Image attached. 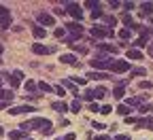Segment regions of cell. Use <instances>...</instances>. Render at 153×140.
Listing matches in <instances>:
<instances>
[{
  "mask_svg": "<svg viewBox=\"0 0 153 140\" xmlns=\"http://www.w3.org/2000/svg\"><path fill=\"white\" fill-rule=\"evenodd\" d=\"M51 108H53V110H60V113H66L70 106H66L64 102H53V104H51Z\"/></svg>",
  "mask_w": 153,
  "mask_h": 140,
  "instance_id": "603a6c76",
  "label": "cell"
},
{
  "mask_svg": "<svg viewBox=\"0 0 153 140\" xmlns=\"http://www.w3.org/2000/svg\"><path fill=\"white\" fill-rule=\"evenodd\" d=\"M128 59H143V51H138L136 47L128 49Z\"/></svg>",
  "mask_w": 153,
  "mask_h": 140,
  "instance_id": "e0dca14e",
  "label": "cell"
},
{
  "mask_svg": "<svg viewBox=\"0 0 153 140\" xmlns=\"http://www.w3.org/2000/svg\"><path fill=\"white\" fill-rule=\"evenodd\" d=\"M32 34H34L36 38H45V36H47V30H45L43 26H34V28H32Z\"/></svg>",
  "mask_w": 153,
  "mask_h": 140,
  "instance_id": "ffe728a7",
  "label": "cell"
},
{
  "mask_svg": "<svg viewBox=\"0 0 153 140\" xmlns=\"http://www.w3.org/2000/svg\"><path fill=\"white\" fill-rule=\"evenodd\" d=\"M96 140H111L108 136H96Z\"/></svg>",
  "mask_w": 153,
  "mask_h": 140,
  "instance_id": "681fc988",
  "label": "cell"
},
{
  "mask_svg": "<svg viewBox=\"0 0 153 140\" xmlns=\"http://www.w3.org/2000/svg\"><path fill=\"white\" fill-rule=\"evenodd\" d=\"M151 26H153V17H151Z\"/></svg>",
  "mask_w": 153,
  "mask_h": 140,
  "instance_id": "9f6ffc18",
  "label": "cell"
},
{
  "mask_svg": "<svg viewBox=\"0 0 153 140\" xmlns=\"http://www.w3.org/2000/svg\"><path fill=\"white\" fill-rule=\"evenodd\" d=\"M147 41H149V34H145V36L136 38V43H134V45H136V47H145V45H147Z\"/></svg>",
  "mask_w": 153,
  "mask_h": 140,
  "instance_id": "f1b7e54d",
  "label": "cell"
},
{
  "mask_svg": "<svg viewBox=\"0 0 153 140\" xmlns=\"http://www.w3.org/2000/svg\"><path fill=\"white\" fill-rule=\"evenodd\" d=\"M26 140H32V138H26Z\"/></svg>",
  "mask_w": 153,
  "mask_h": 140,
  "instance_id": "680465c9",
  "label": "cell"
},
{
  "mask_svg": "<svg viewBox=\"0 0 153 140\" xmlns=\"http://www.w3.org/2000/svg\"><path fill=\"white\" fill-rule=\"evenodd\" d=\"M96 47H98L100 51H106V53H111V55H115V53H117L119 49L117 47H115V45H106V43H98V45H96Z\"/></svg>",
  "mask_w": 153,
  "mask_h": 140,
  "instance_id": "2e32d148",
  "label": "cell"
},
{
  "mask_svg": "<svg viewBox=\"0 0 153 140\" xmlns=\"http://www.w3.org/2000/svg\"><path fill=\"white\" fill-rule=\"evenodd\" d=\"M2 108H9V104L7 102H0V110H2Z\"/></svg>",
  "mask_w": 153,
  "mask_h": 140,
  "instance_id": "f907efd6",
  "label": "cell"
},
{
  "mask_svg": "<svg viewBox=\"0 0 153 140\" xmlns=\"http://www.w3.org/2000/svg\"><path fill=\"white\" fill-rule=\"evenodd\" d=\"M60 62H62V64H68V66H76V68H79V62H76V57H74L72 53H64V55H60Z\"/></svg>",
  "mask_w": 153,
  "mask_h": 140,
  "instance_id": "9c48e42d",
  "label": "cell"
},
{
  "mask_svg": "<svg viewBox=\"0 0 153 140\" xmlns=\"http://www.w3.org/2000/svg\"><path fill=\"white\" fill-rule=\"evenodd\" d=\"M145 98H147V96H134V98H130V100H128V106H130V108H132V106H138V108H140L143 102H145Z\"/></svg>",
  "mask_w": 153,
  "mask_h": 140,
  "instance_id": "5bb4252c",
  "label": "cell"
},
{
  "mask_svg": "<svg viewBox=\"0 0 153 140\" xmlns=\"http://www.w3.org/2000/svg\"><path fill=\"white\" fill-rule=\"evenodd\" d=\"M0 64H2V59H0Z\"/></svg>",
  "mask_w": 153,
  "mask_h": 140,
  "instance_id": "91938a15",
  "label": "cell"
},
{
  "mask_svg": "<svg viewBox=\"0 0 153 140\" xmlns=\"http://www.w3.org/2000/svg\"><path fill=\"white\" fill-rule=\"evenodd\" d=\"M2 51H4V47H2V45H0V55H2Z\"/></svg>",
  "mask_w": 153,
  "mask_h": 140,
  "instance_id": "f5cc1de1",
  "label": "cell"
},
{
  "mask_svg": "<svg viewBox=\"0 0 153 140\" xmlns=\"http://www.w3.org/2000/svg\"><path fill=\"white\" fill-rule=\"evenodd\" d=\"M55 140H64V138H55Z\"/></svg>",
  "mask_w": 153,
  "mask_h": 140,
  "instance_id": "6f0895ef",
  "label": "cell"
},
{
  "mask_svg": "<svg viewBox=\"0 0 153 140\" xmlns=\"http://www.w3.org/2000/svg\"><path fill=\"white\" fill-rule=\"evenodd\" d=\"M62 85H64V87H68V89H72V93H74V96H79V91H76V85H74L72 79H62Z\"/></svg>",
  "mask_w": 153,
  "mask_h": 140,
  "instance_id": "d6986e66",
  "label": "cell"
},
{
  "mask_svg": "<svg viewBox=\"0 0 153 140\" xmlns=\"http://www.w3.org/2000/svg\"><path fill=\"white\" fill-rule=\"evenodd\" d=\"M128 70H130L128 59H115L113 66H111V72H115V74H121V72H128Z\"/></svg>",
  "mask_w": 153,
  "mask_h": 140,
  "instance_id": "5b68a950",
  "label": "cell"
},
{
  "mask_svg": "<svg viewBox=\"0 0 153 140\" xmlns=\"http://www.w3.org/2000/svg\"><path fill=\"white\" fill-rule=\"evenodd\" d=\"M7 15H11V13H9V9L0 4V19H2V17H7Z\"/></svg>",
  "mask_w": 153,
  "mask_h": 140,
  "instance_id": "ab89813d",
  "label": "cell"
},
{
  "mask_svg": "<svg viewBox=\"0 0 153 140\" xmlns=\"http://www.w3.org/2000/svg\"><path fill=\"white\" fill-rule=\"evenodd\" d=\"M72 81H74V85H85V83H87V79H85V76H74Z\"/></svg>",
  "mask_w": 153,
  "mask_h": 140,
  "instance_id": "d6a6232c",
  "label": "cell"
},
{
  "mask_svg": "<svg viewBox=\"0 0 153 140\" xmlns=\"http://www.w3.org/2000/svg\"><path fill=\"white\" fill-rule=\"evenodd\" d=\"M38 89H41V91H51V87H49L47 83H43V81L38 83Z\"/></svg>",
  "mask_w": 153,
  "mask_h": 140,
  "instance_id": "60d3db41",
  "label": "cell"
},
{
  "mask_svg": "<svg viewBox=\"0 0 153 140\" xmlns=\"http://www.w3.org/2000/svg\"><path fill=\"white\" fill-rule=\"evenodd\" d=\"M2 134H4V130H2V127H0V136H2Z\"/></svg>",
  "mask_w": 153,
  "mask_h": 140,
  "instance_id": "db71d44e",
  "label": "cell"
},
{
  "mask_svg": "<svg viewBox=\"0 0 153 140\" xmlns=\"http://www.w3.org/2000/svg\"><path fill=\"white\" fill-rule=\"evenodd\" d=\"M55 36L62 38V36H64V28H57V30H55Z\"/></svg>",
  "mask_w": 153,
  "mask_h": 140,
  "instance_id": "bcb514c9",
  "label": "cell"
},
{
  "mask_svg": "<svg viewBox=\"0 0 153 140\" xmlns=\"http://www.w3.org/2000/svg\"><path fill=\"white\" fill-rule=\"evenodd\" d=\"M2 79H11L9 72H0V85H2Z\"/></svg>",
  "mask_w": 153,
  "mask_h": 140,
  "instance_id": "f6af8a7d",
  "label": "cell"
},
{
  "mask_svg": "<svg viewBox=\"0 0 153 140\" xmlns=\"http://www.w3.org/2000/svg\"><path fill=\"white\" fill-rule=\"evenodd\" d=\"M83 98H85V100H89V102H94V100H96V96H94V89H85Z\"/></svg>",
  "mask_w": 153,
  "mask_h": 140,
  "instance_id": "4dcf8cb0",
  "label": "cell"
},
{
  "mask_svg": "<svg viewBox=\"0 0 153 140\" xmlns=\"http://www.w3.org/2000/svg\"><path fill=\"white\" fill-rule=\"evenodd\" d=\"M13 24V19H11V15H7V17H2L0 19V28H9Z\"/></svg>",
  "mask_w": 153,
  "mask_h": 140,
  "instance_id": "83f0119b",
  "label": "cell"
},
{
  "mask_svg": "<svg viewBox=\"0 0 153 140\" xmlns=\"http://www.w3.org/2000/svg\"><path fill=\"white\" fill-rule=\"evenodd\" d=\"M140 15H143V17H145V15H147V17H153V2H143V4H140Z\"/></svg>",
  "mask_w": 153,
  "mask_h": 140,
  "instance_id": "4fadbf2b",
  "label": "cell"
},
{
  "mask_svg": "<svg viewBox=\"0 0 153 140\" xmlns=\"http://www.w3.org/2000/svg\"><path fill=\"white\" fill-rule=\"evenodd\" d=\"M100 17H104V13H102L100 7H96V9L91 11V21H94V19H100Z\"/></svg>",
  "mask_w": 153,
  "mask_h": 140,
  "instance_id": "484cf974",
  "label": "cell"
},
{
  "mask_svg": "<svg viewBox=\"0 0 153 140\" xmlns=\"http://www.w3.org/2000/svg\"><path fill=\"white\" fill-rule=\"evenodd\" d=\"M147 51H149V55L153 57V45H149V49H147Z\"/></svg>",
  "mask_w": 153,
  "mask_h": 140,
  "instance_id": "816d5d0a",
  "label": "cell"
},
{
  "mask_svg": "<svg viewBox=\"0 0 153 140\" xmlns=\"http://www.w3.org/2000/svg\"><path fill=\"white\" fill-rule=\"evenodd\" d=\"M117 113L123 115V117H128V113H132V108H130L128 104H119V106H117Z\"/></svg>",
  "mask_w": 153,
  "mask_h": 140,
  "instance_id": "d4e9b609",
  "label": "cell"
},
{
  "mask_svg": "<svg viewBox=\"0 0 153 140\" xmlns=\"http://www.w3.org/2000/svg\"><path fill=\"white\" fill-rule=\"evenodd\" d=\"M94 96H96V100H102V98H106V87H96L94 89Z\"/></svg>",
  "mask_w": 153,
  "mask_h": 140,
  "instance_id": "7402d4cb",
  "label": "cell"
},
{
  "mask_svg": "<svg viewBox=\"0 0 153 140\" xmlns=\"http://www.w3.org/2000/svg\"><path fill=\"white\" fill-rule=\"evenodd\" d=\"M32 51L36 55H49L53 53V47H45V45H32Z\"/></svg>",
  "mask_w": 153,
  "mask_h": 140,
  "instance_id": "8fae6325",
  "label": "cell"
},
{
  "mask_svg": "<svg viewBox=\"0 0 153 140\" xmlns=\"http://www.w3.org/2000/svg\"><path fill=\"white\" fill-rule=\"evenodd\" d=\"M123 9H126V11H130V9H134V2H123Z\"/></svg>",
  "mask_w": 153,
  "mask_h": 140,
  "instance_id": "7dc6e473",
  "label": "cell"
},
{
  "mask_svg": "<svg viewBox=\"0 0 153 140\" xmlns=\"http://www.w3.org/2000/svg\"><path fill=\"white\" fill-rule=\"evenodd\" d=\"M26 140L28 138V134L24 132V130H13V132H9V140Z\"/></svg>",
  "mask_w": 153,
  "mask_h": 140,
  "instance_id": "9a60e30c",
  "label": "cell"
},
{
  "mask_svg": "<svg viewBox=\"0 0 153 140\" xmlns=\"http://www.w3.org/2000/svg\"><path fill=\"white\" fill-rule=\"evenodd\" d=\"M13 98H15L13 89H0V102H7V104H11V102H13Z\"/></svg>",
  "mask_w": 153,
  "mask_h": 140,
  "instance_id": "30bf717a",
  "label": "cell"
},
{
  "mask_svg": "<svg viewBox=\"0 0 153 140\" xmlns=\"http://www.w3.org/2000/svg\"><path fill=\"white\" fill-rule=\"evenodd\" d=\"M140 89H151V83L149 81H140Z\"/></svg>",
  "mask_w": 153,
  "mask_h": 140,
  "instance_id": "ee69618b",
  "label": "cell"
},
{
  "mask_svg": "<svg viewBox=\"0 0 153 140\" xmlns=\"http://www.w3.org/2000/svg\"><path fill=\"white\" fill-rule=\"evenodd\" d=\"M22 79H24L22 70H13L11 72V87H19V85H22Z\"/></svg>",
  "mask_w": 153,
  "mask_h": 140,
  "instance_id": "ba28073f",
  "label": "cell"
},
{
  "mask_svg": "<svg viewBox=\"0 0 153 140\" xmlns=\"http://www.w3.org/2000/svg\"><path fill=\"white\" fill-rule=\"evenodd\" d=\"M66 13H70V15H72L74 21H81V17H83L81 4H76V2H66Z\"/></svg>",
  "mask_w": 153,
  "mask_h": 140,
  "instance_id": "277c9868",
  "label": "cell"
},
{
  "mask_svg": "<svg viewBox=\"0 0 153 140\" xmlns=\"http://www.w3.org/2000/svg\"><path fill=\"white\" fill-rule=\"evenodd\" d=\"M26 89H28V91H34V89H36V83H34V81H26Z\"/></svg>",
  "mask_w": 153,
  "mask_h": 140,
  "instance_id": "f35d334b",
  "label": "cell"
},
{
  "mask_svg": "<svg viewBox=\"0 0 153 140\" xmlns=\"http://www.w3.org/2000/svg\"><path fill=\"white\" fill-rule=\"evenodd\" d=\"M30 130H38V132H43V136H51L53 134V125L49 119H41V117H34L28 121Z\"/></svg>",
  "mask_w": 153,
  "mask_h": 140,
  "instance_id": "6da1fadb",
  "label": "cell"
},
{
  "mask_svg": "<svg viewBox=\"0 0 153 140\" xmlns=\"http://www.w3.org/2000/svg\"><path fill=\"white\" fill-rule=\"evenodd\" d=\"M36 19H38V26H53V24H55V17H53L51 13H45V11L38 13Z\"/></svg>",
  "mask_w": 153,
  "mask_h": 140,
  "instance_id": "52a82bcc",
  "label": "cell"
},
{
  "mask_svg": "<svg viewBox=\"0 0 153 140\" xmlns=\"http://www.w3.org/2000/svg\"><path fill=\"white\" fill-rule=\"evenodd\" d=\"M64 140H74V134H72V132H70V134H66V136H64Z\"/></svg>",
  "mask_w": 153,
  "mask_h": 140,
  "instance_id": "c3c4849f",
  "label": "cell"
},
{
  "mask_svg": "<svg viewBox=\"0 0 153 140\" xmlns=\"http://www.w3.org/2000/svg\"><path fill=\"white\" fill-rule=\"evenodd\" d=\"M111 110H113V108H111V106H108V104H104V106H102V110H100V113H102V115H111Z\"/></svg>",
  "mask_w": 153,
  "mask_h": 140,
  "instance_id": "b9f144b4",
  "label": "cell"
},
{
  "mask_svg": "<svg viewBox=\"0 0 153 140\" xmlns=\"http://www.w3.org/2000/svg\"><path fill=\"white\" fill-rule=\"evenodd\" d=\"M66 30L72 34V38H81V36H83V26H81L79 21H70V24H66Z\"/></svg>",
  "mask_w": 153,
  "mask_h": 140,
  "instance_id": "8992f818",
  "label": "cell"
},
{
  "mask_svg": "<svg viewBox=\"0 0 153 140\" xmlns=\"http://www.w3.org/2000/svg\"><path fill=\"white\" fill-rule=\"evenodd\" d=\"M9 113H11V115H22V113H34V106H28V104H24V106H15V108H9Z\"/></svg>",
  "mask_w": 153,
  "mask_h": 140,
  "instance_id": "7c38bea8",
  "label": "cell"
},
{
  "mask_svg": "<svg viewBox=\"0 0 153 140\" xmlns=\"http://www.w3.org/2000/svg\"><path fill=\"white\" fill-rule=\"evenodd\" d=\"M121 21L126 24V28H128V30H130V28H134V19L130 17V13H126V15L121 17Z\"/></svg>",
  "mask_w": 153,
  "mask_h": 140,
  "instance_id": "cb8c5ba5",
  "label": "cell"
},
{
  "mask_svg": "<svg viewBox=\"0 0 153 140\" xmlns=\"http://www.w3.org/2000/svg\"><path fill=\"white\" fill-rule=\"evenodd\" d=\"M85 7H87V9H91V11H94V9H96V7H100V2H96V0H87V2H85Z\"/></svg>",
  "mask_w": 153,
  "mask_h": 140,
  "instance_id": "e575fe53",
  "label": "cell"
},
{
  "mask_svg": "<svg viewBox=\"0 0 153 140\" xmlns=\"http://www.w3.org/2000/svg\"><path fill=\"white\" fill-rule=\"evenodd\" d=\"M104 24H106V28H113V26H117V17H113V15H106L104 13Z\"/></svg>",
  "mask_w": 153,
  "mask_h": 140,
  "instance_id": "44dd1931",
  "label": "cell"
},
{
  "mask_svg": "<svg viewBox=\"0 0 153 140\" xmlns=\"http://www.w3.org/2000/svg\"><path fill=\"white\" fill-rule=\"evenodd\" d=\"M119 38H121V41H130V30H128V28L119 30Z\"/></svg>",
  "mask_w": 153,
  "mask_h": 140,
  "instance_id": "f546056e",
  "label": "cell"
},
{
  "mask_svg": "<svg viewBox=\"0 0 153 140\" xmlns=\"http://www.w3.org/2000/svg\"><path fill=\"white\" fill-rule=\"evenodd\" d=\"M132 76H145V68H134L132 70Z\"/></svg>",
  "mask_w": 153,
  "mask_h": 140,
  "instance_id": "d590c367",
  "label": "cell"
},
{
  "mask_svg": "<svg viewBox=\"0 0 153 140\" xmlns=\"http://www.w3.org/2000/svg\"><path fill=\"white\" fill-rule=\"evenodd\" d=\"M89 34H91V38H98V41H102V38H113V30L111 28H106V26H94L91 30H89Z\"/></svg>",
  "mask_w": 153,
  "mask_h": 140,
  "instance_id": "3957f363",
  "label": "cell"
},
{
  "mask_svg": "<svg viewBox=\"0 0 153 140\" xmlns=\"http://www.w3.org/2000/svg\"><path fill=\"white\" fill-rule=\"evenodd\" d=\"M113 140H130V136L128 134H119V136H115Z\"/></svg>",
  "mask_w": 153,
  "mask_h": 140,
  "instance_id": "7bdbcfd3",
  "label": "cell"
},
{
  "mask_svg": "<svg viewBox=\"0 0 153 140\" xmlns=\"http://www.w3.org/2000/svg\"><path fill=\"white\" fill-rule=\"evenodd\" d=\"M149 34H153V28H151V30H149Z\"/></svg>",
  "mask_w": 153,
  "mask_h": 140,
  "instance_id": "11a10c76",
  "label": "cell"
},
{
  "mask_svg": "<svg viewBox=\"0 0 153 140\" xmlns=\"http://www.w3.org/2000/svg\"><path fill=\"white\" fill-rule=\"evenodd\" d=\"M85 79H98V81H102V79H108V74H106V72H96V70H89V72L85 74Z\"/></svg>",
  "mask_w": 153,
  "mask_h": 140,
  "instance_id": "ac0fdd59",
  "label": "cell"
},
{
  "mask_svg": "<svg viewBox=\"0 0 153 140\" xmlns=\"http://www.w3.org/2000/svg\"><path fill=\"white\" fill-rule=\"evenodd\" d=\"M70 110H72V113H79V110H81V102H79V100H74V102L70 104Z\"/></svg>",
  "mask_w": 153,
  "mask_h": 140,
  "instance_id": "1f68e13d",
  "label": "cell"
},
{
  "mask_svg": "<svg viewBox=\"0 0 153 140\" xmlns=\"http://www.w3.org/2000/svg\"><path fill=\"white\" fill-rule=\"evenodd\" d=\"M113 62H115L113 57H106V55L100 53L98 57H94L91 62H89V66H91V70H96V72H106V70H111Z\"/></svg>",
  "mask_w": 153,
  "mask_h": 140,
  "instance_id": "7a4b0ae2",
  "label": "cell"
},
{
  "mask_svg": "<svg viewBox=\"0 0 153 140\" xmlns=\"http://www.w3.org/2000/svg\"><path fill=\"white\" fill-rule=\"evenodd\" d=\"M149 110H153V104H143V106L138 108V113H143V115H145V113H149Z\"/></svg>",
  "mask_w": 153,
  "mask_h": 140,
  "instance_id": "836d02e7",
  "label": "cell"
},
{
  "mask_svg": "<svg viewBox=\"0 0 153 140\" xmlns=\"http://www.w3.org/2000/svg\"><path fill=\"white\" fill-rule=\"evenodd\" d=\"M113 96L117 98V100H121V98L126 96V89H123V87H115V89H113Z\"/></svg>",
  "mask_w": 153,
  "mask_h": 140,
  "instance_id": "4316f807",
  "label": "cell"
},
{
  "mask_svg": "<svg viewBox=\"0 0 153 140\" xmlns=\"http://www.w3.org/2000/svg\"><path fill=\"white\" fill-rule=\"evenodd\" d=\"M89 110H91V113H100V110H102V106H98L96 102H91V104H89Z\"/></svg>",
  "mask_w": 153,
  "mask_h": 140,
  "instance_id": "8d00e7d4",
  "label": "cell"
},
{
  "mask_svg": "<svg viewBox=\"0 0 153 140\" xmlns=\"http://www.w3.org/2000/svg\"><path fill=\"white\" fill-rule=\"evenodd\" d=\"M72 49L79 51V53H87V47H83V45H72Z\"/></svg>",
  "mask_w": 153,
  "mask_h": 140,
  "instance_id": "74e56055",
  "label": "cell"
}]
</instances>
